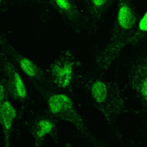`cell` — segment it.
Returning a JSON list of instances; mask_svg holds the SVG:
<instances>
[{"label": "cell", "instance_id": "6da1fadb", "mask_svg": "<svg viewBox=\"0 0 147 147\" xmlns=\"http://www.w3.org/2000/svg\"><path fill=\"white\" fill-rule=\"evenodd\" d=\"M116 15L113 28L105 44L94 55V65L103 76L123 51V45L132 34L138 19L133 0H117Z\"/></svg>", "mask_w": 147, "mask_h": 147}, {"label": "cell", "instance_id": "7a4b0ae2", "mask_svg": "<svg viewBox=\"0 0 147 147\" xmlns=\"http://www.w3.org/2000/svg\"><path fill=\"white\" fill-rule=\"evenodd\" d=\"M80 80L92 105L109 126H114L119 118L133 111L127 105L124 87L100 75H83Z\"/></svg>", "mask_w": 147, "mask_h": 147}, {"label": "cell", "instance_id": "3957f363", "mask_svg": "<svg viewBox=\"0 0 147 147\" xmlns=\"http://www.w3.org/2000/svg\"><path fill=\"white\" fill-rule=\"evenodd\" d=\"M47 102L48 109L52 115L72 125L83 138L96 145L100 144V140L88 128L69 96L61 92L53 93L49 95Z\"/></svg>", "mask_w": 147, "mask_h": 147}, {"label": "cell", "instance_id": "277c9868", "mask_svg": "<svg viewBox=\"0 0 147 147\" xmlns=\"http://www.w3.org/2000/svg\"><path fill=\"white\" fill-rule=\"evenodd\" d=\"M125 89L138 100L143 113L147 114V44L130 63Z\"/></svg>", "mask_w": 147, "mask_h": 147}, {"label": "cell", "instance_id": "5b68a950", "mask_svg": "<svg viewBox=\"0 0 147 147\" xmlns=\"http://www.w3.org/2000/svg\"><path fill=\"white\" fill-rule=\"evenodd\" d=\"M77 65L78 60L71 51H61L48 67L50 81L59 88L69 87L73 82Z\"/></svg>", "mask_w": 147, "mask_h": 147}, {"label": "cell", "instance_id": "8992f818", "mask_svg": "<svg viewBox=\"0 0 147 147\" xmlns=\"http://www.w3.org/2000/svg\"><path fill=\"white\" fill-rule=\"evenodd\" d=\"M0 75L5 84L8 94L20 102L26 100L28 92L19 69L1 48H0Z\"/></svg>", "mask_w": 147, "mask_h": 147}, {"label": "cell", "instance_id": "52a82bcc", "mask_svg": "<svg viewBox=\"0 0 147 147\" xmlns=\"http://www.w3.org/2000/svg\"><path fill=\"white\" fill-rule=\"evenodd\" d=\"M0 45L14 64L30 81L38 84L42 83L44 78V73L36 63L7 41H0Z\"/></svg>", "mask_w": 147, "mask_h": 147}, {"label": "cell", "instance_id": "ba28073f", "mask_svg": "<svg viewBox=\"0 0 147 147\" xmlns=\"http://www.w3.org/2000/svg\"><path fill=\"white\" fill-rule=\"evenodd\" d=\"M17 117V111L13 105L7 99L0 106V125L3 134L5 146H10L11 134L14 122Z\"/></svg>", "mask_w": 147, "mask_h": 147}, {"label": "cell", "instance_id": "9c48e42d", "mask_svg": "<svg viewBox=\"0 0 147 147\" xmlns=\"http://www.w3.org/2000/svg\"><path fill=\"white\" fill-rule=\"evenodd\" d=\"M55 129L53 120L47 117H42L36 120L30 129L32 137L36 146H40L45 138L51 135Z\"/></svg>", "mask_w": 147, "mask_h": 147}, {"label": "cell", "instance_id": "30bf717a", "mask_svg": "<svg viewBox=\"0 0 147 147\" xmlns=\"http://www.w3.org/2000/svg\"><path fill=\"white\" fill-rule=\"evenodd\" d=\"M142 43L147 44V9L140 17L132 34L125 42L123 50Z\"/></svg>", "mask_w": 147, "mask_h": 147}, {"label": "cell", "instance_id": "8fae6325", "mask_svg": "<svg viewBox=\"0 0 147 147\" xmlns=\"http://www.w3.org/2000/svg\"><path fill=\"white\" fill-rule=\"evenodd\" d=\"M113 0H89L91 7V27L95 31L101 25Z\"/></svg>", "mask_w": 147, "mask_h": 147}, {"label": "cell", "instance_id": "7c38bea8", "mask_svg": "<svg viewBox=\"0 0 147 147\" xmlns=\"http://www.w3.org/2000/svg\"><path fill=\"white\" fill-rule=\"evenodd\" d=\"M8 92L5 86V84L0 75V106L2 102L7 99Z\"/></svg>", "mask_w": 147, "mask_h": 147}, {"label": "cell", "instance_id": "4fadbf2b", "mask_svg": "<svg viewBox=\"0 0 147 147\" xmlns=\"http://www.w3.org/2000/svg\"><path fill=\"white\" fill-rule=\"evenodd\" d=\"M60 9L64 11H68L71 9V5L68 0H54Z\"/></svg>", "mask_w": 147, "mask_h": 147}, {"label": "cell", "instance_id": "5bb4252c", "mask_svg": "<svg viewBox=\"0 0 147 147\" xmlns=\"http://www.w3.org/2000/svg\"><path fill=\"white\" fill-rule=\"evenodd\" d=\"M1 0H0V3H1Z\"/></svg>", "mask_w": 147, "mask_h": 147}]
</instances>
